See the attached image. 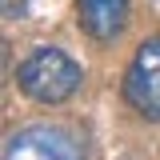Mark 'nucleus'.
I'll return each mask as SVG.
<instances>
[{
	"label": "nucleus",
	"mask_w": 160,
	"mask_h": 160,
	"mask_svg": "<svg viewBox=\"0 0 160 160\" xmlns=\"http://www.w3.org/2000/svg\"><path fill=\"white\" fill-rule=\"evenodd\" d=\"M4 160H84V144L68 128L32 124V128H20L8 136Z\"/></svg>",
	"instance_id": "nucleus-2"
},
{
	"label": "nucleus",
	"mask_w": 160,
	"mask_h": 160,
	"mask_svg": "<svg viewBox=\"0 0 160 160\" xmlns=\"http://www.w3.org/2000/svg\"><path fill=\"white\" fill-rule=\"evenodd\" d=\"M76 16L92 40H116L128 24V0H76Z\"/></svg>",
	"instance_id": "nucleus-4"
},
{
	"label": "nucleus",
	"mask_w": 160,
	"mask_h": 160,
	"mask_svg": "<svg viewBox=\"0 0 160 160\" xmlns=\"http://www.w3.org/2000/svg\"><path fill=\"white\" fill-rule=\"evenodd\" d=\"M124 96L144 120L160 124V36L144 40L124 72Z\"/></svg>",
	"instance_id": "nucleus-3"
},
{
	"label": "nucleus",
	"mask_w": 160,
	"mask_h": 160,
	"mask_svg": "<svg viewBox=\"0 0 160 160\" xmlns=\"http://www.w3.org/2000/svg\"><path fill=\"white\" fill-rule=\"evenodd\" d=\"M80 80H84L80 64L68 56L64 48H52V44L32 48V52L24 56V64L16 68L20 92L28 100H36V104H64L68 96H76Z\"/></svg>",
	"instance_id": "nucleus-1"
}]
</instances>
